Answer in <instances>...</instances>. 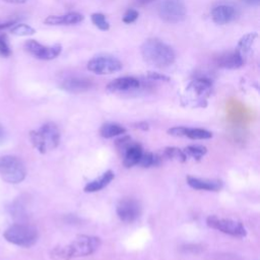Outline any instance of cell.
<instances>
[{"label":"cell","instance_id":"cell-28","mask_svg":"<svg viewBox=\"0 0 260 260\" xmlns=\"http://www.w3.org/2000/svg\"><path fill=\"white\" fill-rule=\"evenodd\" d=\"M9 210H10V213L13 217H17V218H20V217H24L25 216V209L24 207L18 203V202H14L11 204V206L9 207Z\"/></svg>","mask_w":260,"mask_h":260},{"label":"cell","instance_id":"cell-15","mask_svg":"<svg viewBox=\"0 0 260 260\" xmlns=\"http://www.w3.org/2000/svg\"><path fill=\"white\" fill-rule=\"evenodd\" d=\"M211 85H212V82L209 79L201 77L191 81L187 86L186 90L187 92L190 93L192 98L196 96L197 101H202L210 93Z\"/></svg>","mask_w":260,"mask_h":260},{"label":"cell","instance_id":"cell-24","mask_svg":"<svg viewBox=\"0 0 260 260\" xmlns=\"http://www.w3.org/2000/svg\"><path fill=\"white\" fill-rule=\"evenodd\" d=\"M165 155L168 158L181 161V162H184L187 159V156L184 153V151L178 147H167L165 149Z\"/></svg>","mask_w":260,"mask_h":260},{"label":"cell","instance_id":"cell-2","mask_svg":"<svg viewBox=\"0 0 260 260\" xmlns=\"http://www.w3.org/2000/svg\"><path fill=\"white\" fill-rule=\"evenodd\" d=\"M101 246V239L93 236H78L70 244L56 248L54 255L60 258L69 259L73 257H83L94 253Z\"/></svg>","mask_w":260,"mask_h":260},{"label":"cell","instance_id":"cell-13","mask_svg":"<svg viewBox=\"0 0 260 260\" xmlns=\"http://www.w3.org/2000/svg\"><path fill=\"white\" fill-rule=\"evenodd\" d=\"M245 57L237 50L226 52L215 58V64L224 69H237L244 65Z\"/></svg>","mask_w":260,"mask_h":260},{"label":"cell","instance_id":"cell-16","mask_svg":"<svg viewBox=\"0 0 260 260\" xmlns=\"http://www.w3.org/2000/svg\"><path fill=\"white\" fill-rule=\"evenodd\" d=\"M139 86H140V82L137 78L132 76H123V77H118L112 80L107 85V89L111 92H122V91L136 89Z\"/></svg>","mask_w":260,"mask_h":260},{"label":"cell","instance_id":"cell-17","mask_svg":"<svg viewBox=\"0 0 260 260\" xmlns=\"http://www.w3.org/2000/svg\"><path fill=\"white\" fill-rule=\"evenodd\" d=\"M84 19V16L78 12H68L62 15H49L44 22L49 25H70L79 23Z\"/></svg>","mask_w":260,"mask_h":260},{"label":"cell","instance_id":"cell-34","mask_svg":"<svg viewBox=\"0 0 260 260\" xmlns=\"http://www.w3.org/2000/svg\"><path fill=\"white\" fill-rule=\"evenodd\" d=\"M5 137H6V133H5V130L3 128V126L0 124V144H2L5 140Z\"/></svg>","mask_w":260,"mask_h":260},{"label":"cell","instance_id":"cell-25","mask_svg":"<svg viewBox=\"0 0 260 260\" xmlns=\"http://www.w3.org/2000/svg\"><path fill=\"white\" fill-rule=\"evenodd\" d=\"M11 32H12L13 35L23 37V36H30V35H34V34L36 32V29L32 28L31 26H29L28 24L19 23V24L12 25V27H11Z\"/></svg>","mask_w":260,"mask_h":260},{"label":"cell","instance_id":"cell-12","mask_svg":"<svg viewBox=\"0 0 260 260\" xmlns=\"http://www.w3.org/2000/svg\"><path fill=\"white\" fill-rule=\"evenodd\" d=\"M61 88L72 93H80L92 86V81L83 76H70L61 81Z\"/></svg>","mask_w":260,"mask_h":260},{"label":"cell","instance_id":"cell-30","mask_svg":"<svg viewBox=\"0 0 260 260\" xmlns=\"http://www.w3.org/2000/svg\"><path fill=\"white\" fill-rule=\"evenodd\" d=\"M147 76L150 79H154V80H162V81H170V77L161 74V73H157V72H153V71H149L147 72Z\"/></svg>","mask_w":260,"mask_h":260},{"label":"cell","instance_id":"cell-10","mask_svg":"<svg viewBox=\"0 0 260 260\" xmlns=\"http://www.w3.org/2000/svg\"><path fill=\"white\" fill-rule=\"evenodd\" d=\"M118 217L124 222H133L140 215L141 207L138 201L132 198H126L119 202L117 205Z\"/></svg>","mask_w":260,"mask_h":260},{"label":"cell","instance_id":"cell-18","mask_svg":"<svg viewBox=\"0 0 260 260\" xmlns=\"http://www.w3.org/2000/svg\"><path fill=\"white\" fill-rule=\"evenodd\" d=\"M187 184L195 190H206V191H218L222 187L220 180L202 179L192 176L187 177Z\"/></svg>","mask_w":260,"mask_h":260},{"label":"cell","instance_id":"cell-14","mask_svg":"<svg viewBox=\"0 0 260 260\" xmlns=\"http://www.w3.org/2000/svg\"><path fill=\"white\" fill-rule=\"evenodd\" d=\"M237 10L231 4H219L212 8L211 18L216 24H226L236 18Z\"/></svg>","mask_w":260,"mask_h":260},{"label":"cell","instance_id":"cell-9","mask_svg":"<svg viewBox=\"0 0 260 260\" xmlns=\"http://www.w3.org/2000/svg\"><path fill=\"white\" fill-rule=\"evenodd\" d=\"M25 50L41 60H53L58 57L62 51L60 44H55L53 46H44L37 42L36 40H28L24 44Z\"/></svg>","mask_w":260,"mask_h":260},{"label":"cell","instance_id":"cell-1","mask_svg":"<svg viewBox=\"0 0 260 260\" xmlns=\"http://www.w3.org/2000/svg\"><path fill=\"white\" fill-rule=\"evenodd\" d=\"M144 61L157 68H166L175 61L176 54L171 46L158 39H148L141 46Z\"/></svg>","mask_w":260,"mask_h":260},{"label":"cell","instance_id":"cell-26","mask_svg":"<svg viewBox=\"0 0 260 260\" xmlns=\"http://www.w3.org/2000/svg\"><path fill=\"white\" fill-rule=\"evenodd\" d=\"M158 160H159V158L157 155H155L151 152H142L138 164L144 168H148V167L157 165Z\"/></svg>","mask_w":260,"mask_h":260},{"label":"cell","instance_id":"cell-5","mask_svg":"<svg viewBox=\"0 0 260 260\" xmlns=\"http://www.w3.org/2000/svg\"><path fill=\"white\" fill-rule=\"evenodd\" d=\"M26 169L20 158L14 155L0 156V176L10 184H17L24 180Z\"/></svg>","mask_w":260,"mask_h":260},{"label":"cell","instance_id":"cell-31","mask_svg":"<svg viewBox=\"0 0 260 260\" xmlns=\"http://www.w3.org/2000/svg\"><path fill=\"white\" fill-rule=\"evenodd\" d=\"M154 0H133V3L136 6H145L151 2H153Z\"/></svg>","mask_w":260,"mask_h":260},{"label":"cell","instance_id":"cell-20","mask_svg":"<svg viewBox=\"0 0 260 260\" xmlns=\"http://www.w3.org/2000/svg\"><path fill=\"white\" fill-rule=\"evenodd\" d=\"M126 129L117 123H106L100 129V134L104 138H112L115 136L123 135Z\"/></svg>","mask_w":260,"mask_h":260},{"label":"cell","instance_id":"cell-36","mask_svg":"<svg viewBox=\"0 0 260 260\" xmlns=\"http://www.w3.org/2000/svg\"><path fill=\"white\" fill-rule=\"evenodd\" d=\"M137 128L142 129V130H147V129H148V125H147V123H145V122H141V123H138V124H137Z\"/></svg>","mask_w":260,"mask_h":260},{"label":"cell","instance_id":"cell-29","mask_svg":"<svg viewBox=\"0 0 260 260\" xmlns=\"http://www.w3.org/2000/svg\"><path fill=\"white\" fill-rule=\"evenodd\" d=\"M138 16H139V13H138V11H137L136 9H134V8H128V9L125 11L122 20H123V22L129 24V23L134 22V21L138 18Z\"/></svg>","mask_w":260,"mask_h":260},{"label":"cell","instance_id":"cell-7","mask_svg":"<svg viewBox=\"0 0 260 260\" xmlns=\"http://www.w3.org/2000/svg\"><path fill=\"white\" fill-rule=\"evenodd\" d=\"M206 223L209 228L220 231L233 237L243 238L247 235L245 226L242 224V222L236 219L218 217L216 215H209L206 219Z\"/></svg>","mask_w":260,"mask_h":260},{"label":"cell","instance_id":"cell-33","mask_svg":"<svg viewBox=\"0 0 260 260\" xmlns=\"http://www.w3.org/2000/svg\"><path fill=\"white\" fill-rule=\"evenodd\" d=\"M15 23V21H8V22H0V30L5 29L9 26H12Z\"/></svg>","mask_w":260,"mask_h":260},{"label":"cell","instance_id":"cell-27","mask_svg":"<svg viewBox=\"0 0 260 260\" xmlns=\"http://www.w3.org/2000/svg\"><path fill=\"white\" fill-rule=\"evenodd\" d=\"M11 49L8 44V39L6 34H0V56L9 57L11 55Z\"/></svg>","mask_w":260,"mask_h":260},{"label":"cell","instance_id":"cell-6","mask_svg":"<svg viewBox=\"0 0 260 260\" xmlns=\"http://www.w3.org/2000/svg\"><path fill=\"white\" fill-rule=\"evenodd\" d=\"M187 14V8L183 0H162L158 5L159 17L168 23H179Z\"/></svg>","mask_w":260,"mask_h":260},{"label":"cell","instance_id":"cell-35","mask_svg":"<svg viewBox=\"0 0 260 260\" xmlns=\"http://www.w3.org/2000/svg\"><path fill=\"white\" fill-rule=\"evenodd\" d=\"M3 1L11 4H22V3H25L27 0H3Z\"/></svg>","mask_w":260,"mask_h":260},{"label":"cell","instance_id":"cell-23","mask_svg":"<svg viewBox=\"0 0 260 260\" xmlns=\"http://www.w3.org/2000/svg\"><path fill=\"white\" fill-rule=\"evenodd\" d=\"M90 19H91V22L101 30L106 31L110 28V22L103 13L94 12L91 14Z\"/></svg>","mask_w":260,"mask_h":260},{"label":"cell","instance_id":"cell-19","mask_svg":"<svg viewBox=\"0 0 260 260\" xmlns=\"http://www.w3.org/2000/svg\"><path fill=\"white\" fill-rule=\"evenodd\" d=\"M114 178H115V174H114L113 171H111V170L106 171L99 178L88 182L84 186V191L87 192V193H92V192L100 191V190L104 189L106 186H108L113 181Z\"/></svg>","mask_w":260,"mask_h":260},{"label":"cell","instance_id":"cell-8","mask_svg":"<svg viewBox=\"0 0 260 260\" xmlns=\"http://www.w3.org/2000/svg\"><path fill=\"white\" fill-rule=\"evenodd\" d=\"M122 67V62L112 56H98L87 62V69L98 75L112 74L120 71Z\"/></svg>","mask_w":260,"mask_h":260},{"label":"cell","instance_id":"cell-4","mask_svg":"<svg viewBox=\"0 0 260 260\" xmlns=\"http://www.w3.org/2000/svg\"><path fill=\"white\" fill-rule=\"evenodd\" d=\"M3 237L13 245L28 248L34 246L39 238L38 230L26 223H15L5 230Z\"/></svg>","mask_w":260,"mask_h":260},{"label":"cell","instance_id":"cell-11","mask_svg":"<svg viewBox=\"0 0 260 260\" xmlns=\"http://www.w3.org/2000/svg\"><path fill=\"white\" fill-rule=\"evenodd\" d=\"M168 133L175 137H188L190 139H208L212 137V133L201 128H189L185 126H176L168 130Z\"/></svg>","mask_w":260,"mask_h":260},{"label":"cell","instance_id":"cell-3","mask_svg":"<svg viewBox=\"0 0 260 260\" xmlns=\"http://www.w3.org/2000/svg\"><path fill=\"white\" fill-rule=\"evenodd\" d=\"M29 139L35 148L41 153H45L59 145L60 131L56 124L48 122L42 125L38 130L30 131Z\"/></svg>","mask_w":260,"mask_h":260},{"label":"cell","instance_id":"cell-32","mask_svg":"<svg viewBox=\"0 0 260 260\" xmlns=\"http://www.w3.org/2000/svg\"><path fill=\"white\" fill-rule=\"evenodd\" d=\"M248 6H258L260 4V0H241Z\"/></svg>","mask_w":260,"mask_h":260},{"label":"cell","instance_id":"cell-21","mask_svg":"<svg viewBox=\"0 0 260 260\" xmlns=\"http://www.w3.org/2000/svg\"><path fill=\"white\" fill-rule=\"evenodd\" d=\"M256 38H257L256 32H250V34H247V35L243 36L240 39L236 50L239 51L245 57L248 54V52L251 50L252 45H253Z\"/></svg>","mask_w":260,"mask_h":260},{"label":"cell","instance_id":"cell-22","mask_svg":"<svg viewBox=\"0 0 260 260\" xmlns=\"http://www.w3.org/2000/svg\"><path fill=\"white\" fill-rule=\"evenodd\" d=\"M183 151L187 157L200 159L203 155H205V153L207 152V149L205 146H202V145H189Z\"/></svg>","mask_w":260,"mask_h":260}]
</instances>
